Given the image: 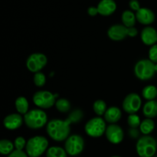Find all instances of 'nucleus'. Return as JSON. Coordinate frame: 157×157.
Segmentation results:
<instances>
[{
	"label": "nucleus",
	"mask_w": 157,
	"mask_h": 157,
	"mask_svg": "<svg viewBox=\"0 0 157 157\" xmlns=\"http://www.w3.org/2000/svg\"><path fill=\"white\" fill-rule=\"evenodd\" d=\"M71 124V123L67 118L66 120H52L47 124L46 131L48 135L53 140L61 142L66 140V139L70 136Z\"/></svg>",
	"instance_id": "obj_1"
},
{
	"label": "nucleus",
	"mask_w": 157,
	"mask_h": 157,
	"mask_svg": "<svg viewBox=\"0 0 157 157\" xmlns=\"http://www.w3.org/2000/svg\"><path fill=\"white\" fill-rule=\"evenodd\" d=\"M24 122L29 128L38 130L48 124V117L45 112L41 108L33 109L29 110L24 115Z\"/></svg>",
	"instance_id": "obj_2"
},
{
	"label": "nucleus",
	"mask_w": 157,
	"mask_h": 157,
	"mask_svg": "<svg viewBox=\"0 0 157 157\" xmlns=\"http://www.w3.org/2000/svg\"><path fill=\"white\" fill-rule=\"evenodd\" d=\"M48 149V140L42 136H35L27 141L25 151L29 157H40Z\"/></svg>",
	"instance_id": "obj_3"
},
{
	"label": "nucleus",
	"mask_w": 157,
	"mask_h": 157,
	"mask_svg": "<svg viewBox=\"0 0 157 157\" xmlns=\"http://www.w3.org/2000/svg\"><path fill=\"white\" fill-rule=\"evenodd\" d=\"M136 149L140 157H153L157 150V141L149 135H144L139 138Z\"/></svg>",
	"instance_id": "obj_4"
},
{
	"label": "nucleus",
	"mask_w": 157,
	"mask_h": 157,
	"mask_svg": "<svg viewBox=\"0 0 157 157\" xmlns=\"http://www.w3.org/2000/svg\"><path fill=\"white\" fill-rule=\"evenodd\" d=\"M134 74L136 78L141 81L152 79L156 74L155 63L150 59L140 60L135 64Z\"/></svg>",
	"instance_id": "obj_5"
},
{
	"label": "nucleus",
	"mask_w": 157,
	"mask_h": 157,
	"mask_svg": "<svg viewBox=\"0 0 157 157\" xmlns=\"http://www.w3.org/2000/svg\"><path fill=\"white\" fill-rule=\"evenodd\" d=\"M105 120L101 117H97L89 120L85 124L84 130L89 136L93 138L101 137L105 133L107 126H106Z\"/></svg>",
	"instance_id": "obj_6"
},
{
	"label": "nucleus",
	"mask_w": 157,
	"mask_h": 157,
	"mask_svg": "<svg viewBox=\"0 0 157 157\" xmlns=\"http://www.w3.org/2000/svg\"><path fill=\"white\" fill-rule=\"evenodd\" d=\"M58 94L48 90H40L33 95L32 101L35 106L41 109H48L55 105Z\"/></svg>",
	"instance_id": "obj_7"
},
{
	"label": "nucleus",
	"mask_w": 157,
	"mask_h": 157,
	"mask_svg": "<svg viewBox=\"0 0 157 157\" xmlns=\"http://www.w3.org/2000/svg\"><path fill=\"white\" fill-rule=\"evenodd\" d=\"M84 148V140L80 135H71L66 139L64 143V149L67 154L71 156L79 155Z\"/></svg>",
	"instance_id": "obj_8"
},
{
	"label": "nucleus",
	"mask_w": 157,
	"mask_h": 157,
	"mask_svg": "<svg viewBox=\"0 0 157 157\" xmlns=\"http://www.w3.org/2000/svg\"><path fill=\"white\" fill-rule=\"evenodd\" d=\"M47 57L42 53H33L28 58L26 61V67L29 71L32 73L39 72L47 64Z\"/></svg>",
	"instance_id": "obj_9"
},
{
	"label": "nucleus",
	"mask_w": 157,
	"mask_h": 157,
	"mask_svg": "<svg viewBox=\"0 0 157 157\" xmlns=\"http://www.w3.org/2000/svg\"><path fill=\"white\" fill-rule=\"evenodd\" d=\"M142 106V99L140 96L136 93L129 94L123 101L122 107L124 111L129 114L136 113Z\"/></svg>",
	"instance_id": "obj_10"
},
{
	"label": "nucleus",
	"mask_w": 157,
	"mask_h": 157,
	"mask_svg": "<svg viewBox=\"0 0 157 157\" xmlns=\"http://www.w3.org/2000/svg\"><path fill=\"white\" fill-rule=\"evenodd\" d=\"M107 140L113 144H119L123 141L124 133L123 129L117 124H110L105 131Z\"/></svg>",
	"instance_id": "obj_11"
},
{
	"label": "nucleus",
	"mask_w": 157,
	"mask_h": 157,
	"mask_svg": "<svg viewBox=\"0 0 157 157\" xmlns=\"http://www.w3.org/2000/svg\"><path fill=\"white\" fill-rule=\"evenodd\" d=\"M107 35L113 41H122L127 37V28L124 25H113L109 28Z\"/></svg>",
	"instance_id": "obj_12"
},
{
	"label": "nucleus",
	"mask_w": 157,
	"mask_h": 157,
	"mask_svg": "<svg viewBox=\"0 0 157 157\" xmlns=\"http://www.w3.org/2000/svg\"><path fill=\"white\" fill-rule=\"evenodd\" d=\"M23 122H24V118L20 113H11L4 118L3 125L7 130H15L20 128Z\"/></svg>",
	"instance_id": "obj_13"
},
{
	"label": "nucleus",
	"mask_w": 157,
	"mask_h": 157,
	"mask_svg": "<svg viewBox=\"0 0 157 157\" xmlns=\"http://www.w3.org/2000/svg\"><path fill=\"white\" fill-rule=\"evenodd\" d=\"M136 20L142 25H149L155 21V14L148 8L141 7L136 12Z\"/></svg>",
	"instance_id": "obj_14"
},
{
	"label": "nucleus",
	"mask_w": 157,
	"mask_h": 157,
	"mask_svg": "<svg viewBox=\"0 0 157 157\" xmlns=\"http://www.w3.org/2000/svg\"><path fill=\"white\" fill-rule=\"evenodd\" d=\"M98 12L103 16H109L117 10V3L114 0H101L97 6Z\"/></svg>",
	"instance_id": "obj_15"
},
{
	"label": "nucleus",
	"mask_w": 157,
	"mask_h": 157,
	"mask_svg": "<svg viewBox=\"0 0 157 157\" xmlns=\"http://www.w3.org/2000/svg\"><path fill=\"white\" fill-rule=\"evenodd\" d=\"M140 38L146 45H153L157 42V31L154 28L147 26L141 32Z\"/></svg>",
	"instance_id": "obj_16"
},
{
	"label": "nucleus",
	"mask_w": 157,
	"mask_h": 157,
	"mask_svg": "<svg viewBox=\"0 0 157 157\" xmlns=\"http://www.w3.org/2000/svg\"><path fill=\"white\" fill-rule=\"evenodd\" d=\"M104 120L109 124H117L122 117V112L119 107H110L104 113Z\"/></svg>",
	"instance_id": "obj_17"
},
{
	"label": "nucleus",
	"mask_w": 157,
	"mask_h": 157,
	"mask_svg": "<svg viewBox=\"0 0 157 157\" xmlns=\"http://www.w3.org/2000/svg\"><path fill=\"white\" fill-rule=\"evenodd\" d=\"M143 113L147 118H154L157 117V101L155 100L147 101L143 108Z\"/></svg>",
	"instance_id": "obj_18"
},
{
	"label": "nucleus",
	"mask_w": 157,
	"mask_h": 157,
	"mask_svg": "<svg viewBox=\"0 0 157 157\" xmlns=\"http://www.w3.org/2000/svg\"><path fill=\"white\" fill-rule=\"evenodd\" d=\"M121 21L127 28L133 27L136 21V14L131 10H125L121 15Z\"/></svg>",
	"instance_id": "obj_19"
},
{
	"label": "nucleus",
	"mask_w": 157,
	"mask_h": 157,
	"mask_svg": "<svg viewBox=\"0 0 157 157\" xmlns=\"http://www.w3.org/2000/svg\"><path fill=\"white\" fill-rule=\"evenodd\" d=\"M15 106L17 112H18V113H20V114L25 115L26 113L29 112V101H28V100L26 99L25 97H18V98L15 100Z\"/></svg>",
	"instance_id": "obj_20"
},
{
	"label": "nucleus",
	"mask_w": 157,
	"mask_h": 157,
	"mask_svg": "<svg viewBox=\"0 0 157 157\" xmlns=\"http://www.w3.org/2000/svg\"><path fill=\"white\" fill-rule=\"evenodd\" d=\"M155 123L152 120V118H146L143 121H141L140 126V130L144 135H149L154 130Z\"/></svg>",
	"instance_id": "obj_21"
},
{
	"label": "nucleus",
	"mask_w": 157,
	"mask_h": 157,
	"mask_svg": "<svg viewBox=\"0 0 157 157\" xmlns=\"http://www.w3.org/2000/svg\"><path fill=\"white\" fill-rule=\"evenodd\" d=\"M142 96L147 101H153L157 98V87L153 85L146 86L142 90Z\"/></svg>",
	"instance_id": "obj_22"
},
{
	"label": "nucleus",
	"mask_w": 157,
	"mask_h": 157,
	"mask_svg": "<svg viewBox=\"0 0 157 157\" xmlns=\"http://www.w3.org/2000/svg\"><path fill=\"white\" fill-rule=\"evenodd\" d=\"M47 157H67V153L65 149L60 147H51L46 152Z\"/></svg>",
	"instance_id": "obj_23"
},
{
	"label": "nucleus",
	"mask_w": 157,
	"mask_h": 157,
	"mask_svg": "<svg viewBox=\"0 0 157 157\" xmlns=\"http://www.w3.org/2000/svg\"><path fill=\"white\" fill-rule=\"evenodd\" d=\"M15 148L14 143L9 140L3 139L0 141V153L2 155H9Z\"/></svg>",
	"instance_id": "obj_24"
},
{
	"label": "nucleus",
	"mask_w": 157,
	"mask_h": 157,
	"mask_svg": "<svg viewBox=\"0 0 157 157\" xmlns=\"http://www.w3.org/2000/svg\"><path fill=\"white\" fill-rule=\"evenodd\" d=\"M107 109V104H106L105 101H103V100H97L93 104L94 111L98 117L104 115Z\"/></svg>",
	"instance_id": "obj_25"
},
{
	"label": "nucleus",
	"mask_w": 157,
	"mask_h": 157,
	"mask_svg": "<svg viewBox=\"0 0 157 157\" xmlns=\"http://www.w3.org/2000/svg\"><path fill=\"white\" fill-rule=\"evenodd\" d=\"M56 109L61 113H67L71 110V104L65 98H60L55 102Z\"/></svg>",
	"instance_id": "obj_26"
},
{
	"label": "nucleus",
	"mask_w": 157,
	"mask_h": 157,
	"mask_svg": "<svg viewBox=\"0 0 157 157\" xmlns=\"http://www.w3.org/2000/svg\"><path fill=\"white\" fill-rule=\"evenodd\" d=\"M83 117H84V113H83L82 110L80 109H75L69 114L67 119L71 123V124H77L82 120Z\"/></svg>",
	"instance_id": "obj_27"
},
{
	"label": "nucleus",
	"mask_w": 157,
	"mask_h": 157,
	"mask_svg": "<svg viewBox=\"0 0 157 157\" xmlns=\"http://www.w3.org/2000/svg\"><path fill=\"white\" fill-rule=\"evenodd\" d=\"M127 124L130 128H138L141 124L140 117L136 113L130 114L127 117Z\"/></svg>",
	"instance_id": "obj_28"
},
{
	"label": "nucleus",
	"mask_w": 157,
	"mask_h": 157,
	"mask_svg": "<svg viewBox=\"0 0 157 157\" xmlns=\"http://www.w3.org/2000/svg\"><path fill=\"white\" fill-rule=\"evenodd\" d=\"M46 83V77L42 72L39 71L35 73L34 75V84L35 86L38 87H41L45 84Z\"/></svg>",
	"instance_id": "obj_29"
},
{
	"label": "nucleus",
	"mask_w": 157,
	"mask_h": 157,
	"mask_svg": "<svg viewBox=\"0 0 157 157\" xmlns=\"http://www.w3.org/2000/svg\"><path fill=\"white\" fill-rule=\"evenodd\" d=\"M26 144H27V142L22 136H18L15 138V141H14V145H15V148L16 150H23V149L25 148Z\"/></svg>",
	"instance_id": "obj_30"
},
{
	"label": "nucleus",
	"mask_w": 157,
	"mask_h": 157,
	"mask_svg": "<svg viewBox=\"0 0 157 157\" xmlns=\"http://www.w3.org/2000/svg\"><path fill=\"white\" fill-rule=\"evenodd\" d=\"M149 59L153 63H157V44H153L149 50Z\"/></svg>",
	"instance_id": "obj_31"
},
{
	"label": "nucleus",
	"mask_w": 157,
	"mask_h": 157,
	"mask_svg": "<svg viewBox=\"0 0 157 157\" xmlns=\"http://www.w3.org/2000/svg\"><path fill=\"white\" fill-rule=\"evenodd\" d=\"M8 157H29L26 152H24L23 150H16L12 152L9 155H8Z\"/></svg>",
	"instance_id": "obj_32"
},
{
	"label": "nucleus",
	"mask_w": 157,
	"mask_h": 157,
	"mask_svg": "<svg viewBox=\"0 0 157 157\" xmlns=\"http://www.w3.org/2000/svg\"><path fill=\"white\" fill-rule=\"evenodd\" d=\"M129 6L132 11H135V12L138 11L141 8L140 4L138 0H130L129 2Z\"/></svg>",
	"instance_id": "obj_33"
},
{
	"label": "nucleus",
	"mask_w": 157,
	"mask_h": 157,
	"mask_svg": "<svg viewBox=\"0 0 157 157\" xmlns=\"http://www.w3.org/2000/svg\"><path fill=\"white\" fill-rule=\"evenodd\" d=\"M138 35V30L134 26L133 27L127 28V36L130 37V38H134Z\"/></svg>",
	"instance_id": "obj_34"
},
{
	"label": "nucleus",
	"mask_w": 157,
	"mask_h": 157,
	"mask_svg": "<svg viewBox=\"0 0 157 157\" xmlns=\"http://www.w3.org/2000/svg\"><path fill=\"white\" fill-rule=\"evenodd\" d=\"M140 132V130H138L137 128H130L128 131L129 136L132 139H136V138L139 137Z\"/></svg>",
	"instance_id": "obj_35"
},
{
	"label": "nucleus",
	"mask_w": 157,
	"mask_h": 157,
	"mask_svg": "<svg viewBox=\"0 0 157 157\" xmlns=\"http://www.w3.org/2000/svg\"><path fill=\"white\" fill-rule=\"evenodd\" d=\"M87 13H88V15L90 16H96L98 14H99L98 7H94V6H90V7H89L88 9H87Z\"/></svg>",
	"instance_id": "obj_36"
},
{
	"label": "nucleus",
	"mask_w": 157,
	"mask_h": 157,
	"mask_svg": "<svg viewBox=\"0 0 157 157\" xmlns=\"http://www.w3.org/2000/svg\"><path fill=\"white\" fill-rule=\"evenodd\" d=\"M155 71H156V73H157V63L155 64Z\"/></svg>",
	"instance_id": "obj_37"
},
{
	"label": "nucleus",
	"mask_w": 157,
	"mask_h": 157,
	"mask_svg": "<svg viewBox=\"0 0 157 157\" xmlns=\"http://www.w3.org/2000/svg\"><path fill=\"white\" fill-rule=\"evenodd\" d=\"M112 157H121V156H112Z\"/></svg>",
	"instance_id": "obj_38"
},
{
	"label": "nucleus",
	"mask_w": 157,
	"mask_h": 157,
	"mask_svg": "<svg viewBox=\"0 0 157 157\" xmlns=\"http://www.w3.org/2000/svg\"><path fill=\"white\" fill-rule=\"evenodd\" d=\"M153 157H157V156H153Z\"/></svg>",
	"instance_id": "obj_39"
}]
</instances>
